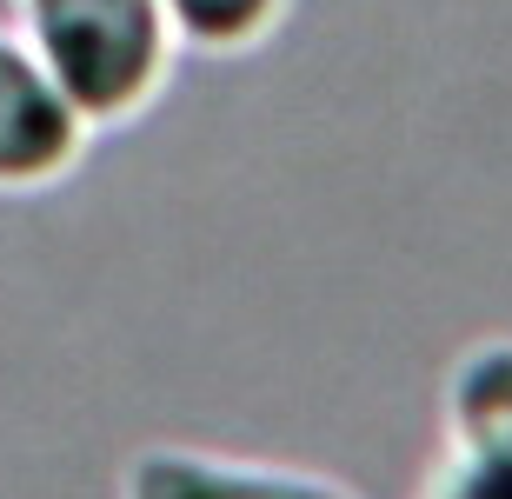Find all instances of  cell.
Returning a JSON list of instances; mask_svg holds the SVG:
<instances>
[{
    "label": "cell",
    "mask_w": 512,
    "mask_h": 499,
    "mask_svg": "<svg viewBox=\"0 0 512 499\" xmlns=\"http://www.w3.org/2000/svg\"><path fill=\"white\" fill-rule=\"evenodd\" d=\"M120 499H353L346 486L313 480V473H280V466H240V460H207V453H140L127 466Z\"/></svg>",
    "instance_id": "cell-4"
},
{
    "label": "cell",
    "mask_w": 512,
    "mask_h": 499,
    "mask_svg": "<svg viewBox=\"0 0 512 499\" xmlns=\"http://www.w3.org/2000/svg\"><path fill=\"white\" fill-rule=\"evenodd\" d=\"M453 433L466 460L439 499H512V340L479 346L453 380Z\"/></svg>",
    "instance_id": "cell-3"
},
{
    "label": "cell",
    "mask_w": 512,
    "mask_h": 499,
    "mask_svg": "<svg viewBox=\"0 0 512 499\" xmlns=\"http://www.w3.org/2000/svg\"><path fill=\"white\" fill-rule=\"evenodd\" d=\"M34 60L74 100L87 127H114L160 94L167 74V0H20Z\"/></svg>",
    "instance_id": "cell-1"
},
{
    "label": "cell",
    "mask_w": 512,
    "mask_h": 499,
    "mask_svg": "<svg viewBox=\"0 0 512 499\" xmlns=\"http://www.w3.org/2000/svg\"><path fill=\"white\" fill-rule=\"evenodd\" d=\"M87 120L34 60V47L0 34V187H47L80 160Z\"/></svg>",
    "instance_id": "cell-2"
},
{
    "label": "cell",
    "mask_w": 512,
    "mask_h": 499,
    "mask_svg": "<svg viewBox=\"0 0 512 499\" xmlns=\"http://www.w3.org/2000/svg\"><path fill=\"white\" fill-rule=\"evenodd\" d=\"M286 0H167L173 34L200 54H240L280 20Z\"/></svg>",
    "instance_id": "cell-5"
}]
</instances>
